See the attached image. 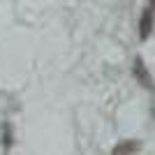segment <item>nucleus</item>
<instances>
[{
	"mask_svg": "<svg viewBox=\"0 0 155 155\" xmlns=\"http://www.w3.org/2000/svg\"><path fill=\"white\" fill-rule=\"evenodd\" d=\"M132 74H134V79L143 86V88H148V91H153V88H155V86H153V77H150L148 67L143 65V58H141V56H137L134 63H132Z\"/></svg>",
	"mask_w": 155,
	"mask_h": 155,
	"instance_id": "nucleus-1",
	"label": "nucleus"
},
{
	"mask_svg": "<svg viewBox=\"0 0 155 155\" xmlns=\"http://www.w3.org/2000/svg\"><path fill=\"white\" fill-rule=\"evenodd\" d=\"M155 28V16H153V9H143L141 19H139V37L141 39H148L150 32Z\"/></svg>",
	"mask_w": 155,
	"mask_h": 155,
	"instance_id": "nucleus-2",
	"label": "nucleus"
},
{
	"mask_svg": "<svg viewBox=\"0 0 155 155\" xmlns=\"http://www.w3.org/2000/svg\"><path fill=\"white\" fill-rule=\"evenodd\" d=\"M141 148V143L137 141V139H125L116 146V148L111 150V155H137Z\"/></svg>",
	"mask_w": 155,
	"mask_h": 155,
	"instance_id": "nucleus-3",
	"label": "nucleus"
},
{
	"mask_svg": "<svg viewBox=\"0 0 155 155\" xmlns=\"http://www.w3.org/2000/svg\"><path fill=\"white\" fill-rule=\"evenodd\" d=\"M148 2H150V7H155V0H148Z\"/></svg>",
	"mask_w": 155,
	"mask_h": 155,
	"instance_id": "nucleus-4",
	"label": "nucleus"
}]
</instances>
